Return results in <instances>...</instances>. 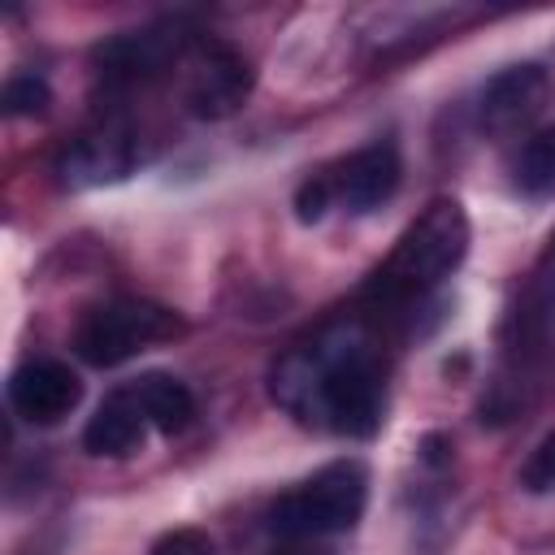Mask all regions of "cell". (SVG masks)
I'll return each instance as SVG.
<instances>
[{
  "mask_svg": "<svg viewBox=\"0 0 555 555\" xmlns=\"http://www.w3.org/2000/svg\"><path fill=\"white\" fill-rule=\"evenodd\" d=\"M512 182L525 195H551L555 191V126H542L520 143V152L512 160Z\"/></svg>",
  "mask_w": 555,
  "mask_h": 555,
  "instance_id": "13",
  "label": "cell"
},
{
  "mask_svg": "<svg viewBox=\"0 0 555 555\" xmlns=\"http://www.w3.org/2000/svg\"><path fill=\"white\" fill-rule=\"evenodd\" d=\"M551 100V74L533 61H520V65H507L499 69L481 91H477V126L481 130H516L525 126L529 117H538Z\"/></svg>",
  "mask_w": 555,
  "mask_h": 555,
  "instance_id": "8",
  "label": "cell"
},
{
  "mask_svg": "<svg viewBox=\"0 0 555 555\" xmlns=\"http://www.w3.org/2000/svg\"><path fill=\"white\" fill-rule=\"evenodd\" d=\"M191 48V35H182L178 26H156V30H126L113 35L95 48V65L100 78L113 87H130L143 78L165 74L173 61H182V52Z\"/></svg>",
  "mask_w": 555,
  "mask_h": 555,
  "instance_id": "5",
  "label": "cell"
},
{
  "mask_svg": "<svg viewBox=\"0 0 555 555\" xmlns=\"http://www.w3.org/2000/svg\"><path fill=\"white\" fill-rule=\"evenodd\" d=\"M273 555H334V551L321 546V542H291V546H282V551H273Z\"/></svg>",
  "mask_w": 555,
  "mask_h": 555,
  "instance_id": "19",
  "label": "cell"
},
{
  "mask_svg": "<svg viewBox=\"0 0 555 555\" xmlns=\"http://www.w3.org/2000/svg\"><path fill=\"white\" fill-rule=\"evenodd\" d=\"M82 403V382L65 360L39 356L13 369L9 377V408L30 425H56Z\"/></svg>",
  "mask_w": 555,
  "mask_h": 555,
  "instance_id": "6",
  "label": "cell"
},
{
  "mask_svg": "<svg viewBox=\"0 0 555 555\" xmlns=\"http://www.w3.org/2000/svg\"><path fill=\"white\" fill-rule=\"evenodd\" d=\"M364 503H369L364 464L334 460L269 507V529L286 542H317L330 533H347L364 516Z\"/></svg>",
  "mask_w": 555,
  "mask_h": 555,
  "instance_id": "2",
  "label": "cell"
},
{
  "mask_svg": "<svg viewBox=\"0 0 555 555\" xmlns=\"http://www.w3.org/2000/svg\"><path fill=\"white\" fill-rule=\"evenodd\" d=\"M147 555H212V538L204 529H169L152 542Z\"/></svg>",
  "mask_w": 555,
  "mask_h": 555,
  "instance_id": "17",
  "label": "cell"
},
{
  "mask_svg": "<svg viewBox=\"0 0 555 555\" xmlns=\"http://www.w3.org/2000/svg\"><path fill=\"white\" fill-rule=\"evenodd\" d=\"M330 204H334V182H330V173H312L308 182H299V191H295V217H299L304 225L321 221V217L330 212Z\"/></svg>",
  "mask_w": 555,
  "mask_h": 555,
  "instance_id": "15",
  "label": "cell"
},
{
  "mask_svg": "<svg viewBox=\"0 0 555 555\" xmlns=\"http://www.w3.org/2000/svg\"><path fill=\"white\" fill-rule=\"evenodd\" d=\"M468 251V217L460 208V199H434L395 243L390 260L377 273V286L386 295H421L429 286H438Z\"/></svg>",
  "mask_w": 555,
  "mask_h": 555,
  "instance_id": "3",
  "label": "cell"
},
{
  "mask_svg": "<svg viewBox=\"0 0 555 555\" xmlns=\"http://www.w3.org/2000/svg\"><path fill=\"white\" fill-rule=\"evenodd\" d=\"M269 395L299 425L369 438L382 425L386 373L373 343L356 325H343L286 351L269 373Z\"/></svg>",
  "mask_w": 555,
  "mask_h": 555,
  "instance_id": "1",
  "label": "cell"
},
{
  "mask_svg": "<svg viewBox=\"0 0 555 555\" xmlns=\"http://www.w3.org/2000/svg\"><path fill=\"white\" fill-rule=\"evenodd\" d=\"M520 481H525L533 494H542V490H555V434H546V438L538 442V451L529 455V464H525Z\"/></svg>",
  "mask_w": 555,
  "mask_h": 555,
  "instance_id": "16",
  "label": "cell"
},
{
  "mask_svg": "<svg viewBox=\"0 0 555 555\" xmlns=\"http://www.w3.org/2000/svg\"><path fill=\"white\" fill-rule=\"evenodd\" d=\"M130 390L156 434H182L195 421V395L173 373H143L130 382Z\"/></svg>",
  "mask_w": 555,
  "mask_h": 555,
  "instance_id": "12",
  "label": "cell"
},
{
  "mask_svg": "<svg viewBox=\"0 0 555 555\" xmlns=\"http://www.w3.org/2000/svg\"><path fill=\"white\" fill-rule=\"evenodd\" d=\"M251 87V69L234 48L221 43H199L186 78V104L195 117H225L243 104Z\"/></svg>",
  "mask_w": 555,
  "mask_h": 555,
  "instance_id": "9",
  "label": "cell"
},
{
  "mask_svg": "<svg viewBox=\"0 0 555 555\" xmlns=\"http://www.w3.org/2000/svg\"><path fill=\"white\" fill-rule=\"evenodd\" d=\"M399 178H403V165H399V152L395 143H369L360 152H351L334 173V199L347 208V212H373L382 208L395 191H399Z\"/></svg>",
  "mask_w": 555,
  "mask_h": 555,
  "instance_id": "10",
  "label": "cell"
},
{
  "mask_svg": "<svg viewBox=\"0 0 555 555\" xmlns=\"http://www.w3.org/2000/svg\"><path fill=\"white\" fill-rule=\"evenodd\" d=\"M134 139L126 126L117 121H104V126H91L82 130L78 139H69L56 156V173L65 186L82 191V186H100V182H117L134 169Z\"/></svg>",
  "mask_w": 555,
  "mask_h": 555,
  "instance_id": "7",
  "label": "cell"
},
{
  "mask_svg": "<svg viewBox=\"0 0 555 555\" xmlns=\"http://www.w3.org/2000/svg\"><path fill=\"white\" fill-rule=\"evenodd\" d=\"M0 104H4L9 117H39V113H48L52 91H48V82H43L39 74H13V78L4 82Z\"/></svg>",
  "mask_w": 555,
  "mask_h": 555,
  "instance_id": "14",
  "label": "cell"
},
{
  "mask_svg": "<svg viewBox=\"0 0 555 555\" xmlns=\"http://www.w3.org/2000/svg\"><path fill=\"white\" fill-rule=\"evenodd\" d=\"M533 325L555 330V238H551V251H546V260H542V282H538V312H533Z\"/></svg>",
  "mask_w": 555,
  "mask_h": 555,
  "instance_id": "18",
  "label": "cell"
},
{
  "mask_svg": "<svg viewBox=\"0 0 555 555\" xmlns=\"http://www.w3.org/2000/svg\"><path fill=\"white\" fill-rule=\"evenodd\" d=\"M143 434H147V416L134 399V390L121 386L91 412V421L82 429V447L91 455H104V460H126L143 447Z\"/></svg>",
  "mask_w": 555,
  "mask_h": 555,
  "instance_id": "11",
  "label": "cell"
},
{
  "mask_svg": "<svg viewBox=\"0 0 555 555\" xmlns=\"http://www.w3.org/2000/svg\"><path fill=\"white\" fill-rule=\"evenodd\" d=\"M173 334H182V321L169 308H160L152 299H108V304H95L78 321L74 351L91 369H117L130 356H139L152 343H165Z\"/></svg>",
  "mask_w": 555,
  "mask_h": 555,
  "instance_id": "4",
  "label": "cell"
}]
</instances>
